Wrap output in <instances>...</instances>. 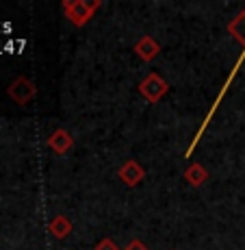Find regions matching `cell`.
Listing matches in <instances>:
<instances>
[{"label": "cell", "mask_w": 245, "mask_h": 250, "mask_svg": "<svg viewBox=\"0 0 245 250\" xmlns=\"http://www.w3.org/2000/svg\"><path fill=\"white\" fill-rule=\"evenodd\" d=\"M7 96L20 107H26L33 98L37 96V85L33 83L28 76H18L11 81V85L7 87Z\"/></svg>", "instance_id": "3"}, {"label": "cell", "mask_w": 245, "mask_h": 250, "mask_svg": "<svg viewBox=\"0 0 245 250\" xmlns=\"http://www.w3.org/2000/svg\"><path fill=\"white\" fill-rule=\"evenodd\" d=\"M94 250H119V246L113 242L111 237H104V239H100V242L95 244Z\"/></svg>", "instance_id": "10"}, {"label": "cell", "mask_w": 245, "mask_h": 250, "mask_svg": "<svg viewBox=\"0 0 245 250\" xmlns=\"http://www.w3.org/2000/svg\"><path fill=\"white\" fill-rule=\"evenodd\" d=\"M228 33L245 48V9H243L241 13H239L237 18H234L232 22L228 24Z\"/></svg>", "instance_id": "9"}, {"label": "cell", "mask_w": 245, "mask_h": 250, "mask_svg": "<svg viewBox=\"0 0 245 250\" xmlns=\"http://www.w3.org/2000/svg\"><path fill=\"white\" fill-rule=\"evenodd\" d=\"M185 181L189 183L191 187H202L208 181V170H206L202 163H191L185 170Z\"/></svg>", "instance_id": "8"}, {"label": "cell", "mask_w": 245, "mask_h": 250, "mask_svg": "<svg viewBox=\"0 0 245 250\" xmlns=\"http://www.w3.org/2000/svg\"><path fill=\"white\" fill-rule=\"evenodd\" d=\"M48 148L57 155H67V152L74 148V137L65 131V128H57L55 133H50L48 137Z\"/></svg>", "instance_id": "6"}, {"label": "cell", "mask_w": 245, "mask_h": 250, "mask_svg": "<svg viewBox=\"0 0 245 250\" xmlns=\"http://www.w3.org/2000/svg\"><path fill=\"white\" fill-rule=\"evenodd\" d=\"M124 250H150V248H148V244L141 242V239H131Z\"/></svg>", "instance_id": "11"}, {"label": "cell", "mask_w": 245, "mask_h": 250, "mask_svg": "<svg viewBox=\"0 0 245 250\" xmlns=\"http://www.w3.org/2000/svg\"><path fill=\"white\" fill-rule=\"evenodd\" d=\"M167 91H170V83L161 74H156V72L146 74V79L139 83V94L152 104H156L161 98H165Z\"/></svg>", "instance_id": "2"}, {"label": "cell", "mask_w": 245, "mask_h": 250, "mask_svg": "<svg viewBox=\"0 0 245 250\" xmlns=\"http://www.w3.org/2000/svg\"><path fill=\"white\" fill-rule=\"evenodd\" d=\"M100 7H102L100 0H65V2L61 4L63 16L74 24V26H85Z\"/></svg>", "instance_id": "1"}, {"label": "cell", "mask_w": 245, "mask_h": 250, "mask_svg": "<svg viewBox=\"0 0 245 250\" xmlns=\"http://www.w3.org/2000/svg\"><path fill=\"white\" fill-rule=\"evenodd\" d=\"M117 176H119V181H122L124 185H128V187H137L139 183L146 179V170H143V166H141L139 161L128 159V161H124L122 166H119Z\"/></svg>", "instance_id": "4"}, {"label": "cell", "mask_w": 245, "mask_h": 250, "mask_svg": "<svg viewBox=\"0 0 245 250\" xmlns=\"http://www.w3.org/2000/svg\"><path fill=\"white\" fill-rule=\"evenodd\" d=\"M72 222L65 218L63 213H59V215H55V218L48 222V230H50V235L52 237H57V239H65L67 235L72 233Z\"/></svg>", "instance_id": "7"}, {"label": "cell", "mask_w": 245, "mask_h": 250, "mask_svg": "<svg viewBox=\"0 0 245 250\" xmlns=\"http://www.w3.org/2000/svg\"><path fill=\"white\" fill-rule=\"evenodd\" d=\"M132 50H134V55H137L141 61L150 63L152 59H156V57H158V52H161V44H158L152 35H143L141 40L134 44Z\"/></svg>", "instance_id": "5"}]
</instances>
